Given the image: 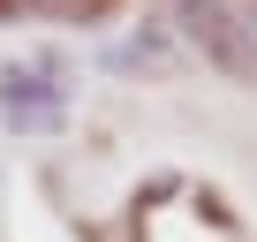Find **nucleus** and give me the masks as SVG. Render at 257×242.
Here are the masks:
<instances>
[{"mask_svg":"<svg viewBox=\"0 0 257 242\" xmlns=\"http://www.w3.org/2000/svg\"><path fill=\"white\" fill-rule=\"evenodd\" d=\"M174 23H182V38H189L219 76L257 83V31L227 8V0H174Z\"/></svg>","mask_w":257,"mask_h":242,"instance_id":"1","label":"nucleus"},{"mask_svg":"<svg viewBox=\"0 0 257 242\" xmlns=\"http://www.w3.org/2000/svg\"><path fill=\"white\" fill-rule=\"evenodd\" d=\"M0 129H16V137H61L68 129V98L46 68H23L8 61L0 68Z\"/></svg>","mask_w":257,"mask_h":242,"instance_id":"2","label":"nucleus"},{"mask_svg":"<svg viewBox=\"0 0 257 242\" xmlns=\"http://www.w3.org/2000/svg\"><path fill=\"white\" fill-rule=\"evenodd\" d=\"M98 61H106L113 76H167V68H174V53H167V31H159V23L128 31V38H121V46H106Z\"/></svg>","mask_w":257,"mask_h":242,"instance_id":"3","label":"nucleus"},{"mask_svg":"<svg viewBox=\"0 0 257 242\" xmlns=\"http://www.w3.org/2000/svg\"><path fill=\"white\" fill-rule=\"evenodd\" d=\"M113 0H8V16H38V23H98Z\"/></svg>","mask_w":257,"mask_h":242,"instance_id":"4","label":"nucleus"}]
</instances>
